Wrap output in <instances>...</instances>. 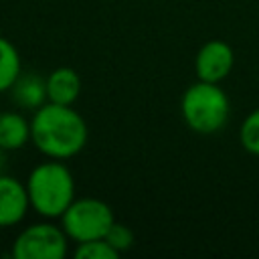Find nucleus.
I'll return each instance as SVG.
<instances>
[{"label": "nucleus", "instance_id": "f257e3e1", "mask_svg": "<svg viewBox=\"0 0 259 259\" xmlns=\"http://www.w3.org/2000/svg\"><path fill=\"white\" fill-rule=\"evenodd\" d=\"M87 123L71 105L47 101L30 119V142L34 148L53 160H69L87 144Z\"/></svg>", "mask_w": 259, "mask_h": 259}, {"label": "nucleus", "instance_id": "f03ea898", "mask_svg": "<svg viewBox=\"0 0 259 259\" xmlns=\"http://www.w3.org/2000/svg\"><path fill=\"white\" fill-rule=\"evenodd\" d=\"M26 192L30 208L45 219H61L67 206L75 200V180L71 170L61 162L36 164L26 178Z\"/></svg>", "mask_w": 259, "mask_h": 259}, {"label": "nucleus", "instance_id": "7ed1b4c3", "mask_svg": "<svg viewBox=\"0 0 259 259\" xmlns=\"http://www.w3.org/2000/svg\"><path fill=\"white\" fill-rule=\"evenodd\" d=\"M231 103L219 83L196 81L182 93L180 113L186 125L202 136L221 132L229 121Z\"/></svg>", "mask_w": 259, "mask_h": 259}, {"label": "nucleus", "instance_id": "20e7f679", "mask_svg": "<svg viewBox=\"0 0 259 259\" xmlns=\"http://www.w3.org/2000/svg\"><path fill=\"white\" fill-rule=\"evenodd\" d=\"M115 223L113 210L107 202L99 198H75L67 210L61 214V227L65 229L67 237L75 243L103 239L109 227Z\"/></svg>", "mask_w": 259, "mask_h": 259}, {"label": "nucleus", "instance_id": "39448f33", "mask_svg": "<svg viewBox=\"0 0 259 259\" xmlns=\"http://www.w3.org/2000/svg\"><path fill=\"white\" fill-rule=\"evenodd\" d=\"M10 253L14 259H65L69 237L53 223H32L16 235Z\"/></svg>", "mask_w": 259, "mask_h": 259}, {"label": "nucleus", "instance_id": "423d86ee", "mask_svg": "<svg viewBox=\"0 0 259 259\" xmlns=\"http://www.w3.org/2000/svg\"><path fill=\"white\" fill-rule=\"evenodd\" d=\"M235 65V53L225 40H208L204 42L194 59V71L200 81L219 83L223 81Z\"/></svg>", "mask_w": 259, "mask_h": 259}, {"label": "nucleus", "instance_id": "0eeeda50", "mask_svg": "<svg viewBox=\"0 0 259 259\" xmlns=\"http://www.w3.org/2000/svg\"><path fill=\"white\" fill-rule=\"evenodd\" d=\"M30 208L26 184L18 178L0 174V227L18 225Z\"/></svg>", "mask_w": 259, "mask_h": 259}, {"label": "nucleus", "instance_id": "6e6552de", "mask_svg": "<svg viewBox=\"0 0 259 259\" xmlns=\"http://www.w3.org/2000/svg\"><path fill=\"white\" fill-rule=\"evenodd\" d=\"M12 101L20 109H38L49 101L47 97V79L36 73H20L14 85L10 87Z\"/></svg>", "mask_w": 259, "mask_h": 259}, {"label": "nucleus", "instance_id": "1a4fd4ad", "mask_svg": "<svg viewBox=\"0 0 259 259\" xmlns=\"http://www.w3.org/2000/svg\"><path fill=\"white\" fill-rule=\"evenodd\" d=\"M81 93V77L71 67H57L47 77V97L53 103L73 105Z\"/></svg>", "mask_w": 259, "mask_h": 259}, {"label": "nucleus", "instance_id": "9d476101", "mask_svg": "<svg viewBox=\"0 0 259 259\" xmlns=\"http://www.w3.org/2000/svg\"><path fill=\"white\" fill-rule=\"evenodd\" d=\"M30 140V121L16 111L0 113V148L14 152L26 146Z\"/></svg>", "mask_w": 259, "mask_h": 259}, {"label": "nucleus", "instance_id": "9b49d317", "mask_svg": "<svg viewBox=\"0 0 259 259\" xmlns=\"http://www.w3.org/2000/svg\"><path fill=\"white\" fill-rule=\"evenodd\" d=\"M22 73L18 49L4 36H0V93L10 91L18 75Z\"/></svg>", "mask_w": 259, "mask_h": 259}, {"label": "nucleus", "instance_id": "f8f14e48", "mask_svg": "<svg viewBox=\"0 0 259 259\" xmlns=\"http://www.w3.org/2000/svg\"><path fill=\"white\" fill-rule=\"evenodd\" d=\"M239 140L245 152L259 156V109H253L239 127Z\"/></svg>", "mask_w": 259, "mask_h": 259}, {"label": "nucleus", "instance_id": "ddd939ff", "mask_svg": "<svg viewBox=\"0 0 259 259\" xmlns=\"http://www.w3.org/2000/svg\"><path fill=\"white\" fill-rule=\"evenodd\" d=\"M117 255L119 253L105 241V237L77 243V249H75L77 259H115Z\"/></svg>", "mask_w": 259, "mask_h": 259}, {"label": "nucleus", "instance_id": "4468645a", "mask_svg": "<svg viewBox=\"0 0 259 259\" xmlns=\"http://www.w3.org/2000/svg\"><path fill=\"white\" fill-rule=\"evenodd\" d=\"M134 239H136V237H134V231H132L127 225L117 223V221L109 227V231H107V235H105V241H107L117 253H123V251L132 249Z\"/></svg>", "mask_w": 259, "mask_h": 259}, {"label": "nucleus", "instance_id": "2eb2a0df", "mask_svg": "<svg viewBox=\"0 0 259 259\" xmlns=\"http://www.w3.org/2000/svg\"><path fill=\"white\" fill-rule=\"evenodd\" d=\"M6 164H8V158H6V150L0 148V174H4L6 170Z\"/></svg>", "mask_w": 259, "mask_h": 259}]
</instances>
